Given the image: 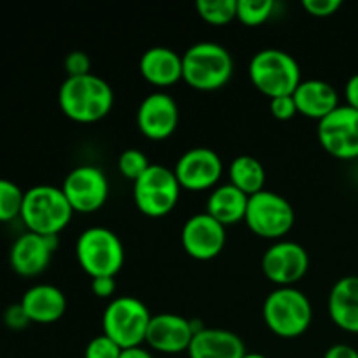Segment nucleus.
Wrapping results in <instances>:
<instances>
[{"instance_id":"nucleus-1","label":"nucleus","mask_w":358,"mask_h":358,"mask_svg":"<svg viewBox=\"0 0 358 358\" xmlns=\"http://www.w3.org/2000/svg\"><path fill=\"white\" fill-rule=\"evenodd\" d=\"M58 103L63 114L76 122L91 124L101 121L114 107L112 86L93 72L79 77H66L58 91Z\"/></svg>"},{"instance_id":"nucleus-2","label":"nucleus","mask_w":358,"mask_h":358,"mask_svg":"<svg viewBox=\"0 0 358 358\" xmlns=\"http://www.w3.org/2000/svg\"><path fill=\"white\" fill-rule=\"evenodd\" d=\"M184 80L189 87L198 91H217L226 86L233 77L234 62L231 52L222 44L201 41L192 44L182 55Z\"/></svg>"},{"instance_id":"nucleus-3","label":"nucleus","mask_w":358,"mask_h":358,"mask_svg":"<svg viewBox=\"0 0 358 358\" xmlns=\"http://www.w3.org/2000/svg\"><path fill=\"white\" fill-rule=\"evenodd\" d=\"M72 217L73 210L62 187L41 184L24 192L20 219L30 233L58 236L69 226Z\"/></svg>"},{"instance_id":"nucleus-4","label":"nucleus","mask_w":358,"mask_h":358,"mask_svg":"<svg viewBox=\"0 0 358 358\" xmlns=\"http://www.w3.org/2000/svg\"><path fill=\"white\" fill-rule=\"evenodd\" d=\"M262 317L273 334L294 339L310 329L313 308L306 294L296 287H276L264 299Z\"/></svg>"},{"instance_id":"nucleus-5","label":"nucleus","mask_w":358,"mask_h":358,"mask_svg":"<svg viewBox=\"0 0 358 358\" xmlns=\"http://www.w3.org/2000/svg\"><path fill=\"white\" fill-rule=\"evenodd\" d=\"M252 84L269 100L294 94L301 84V69L292 55L282 49H262L248 63Z\"/></svg>"},{"instance_id":"nucleus-6","label":"nucleus","mask_w":358,"mask_h":358,"mask_svg":"<svg viewBox=\"0 0 358 358\" xmlns=\"http://www.w3.org/2000/svg\"><path fill=\"white\" fill-rule=\"evenodd\" d=\"M76 257L80 268L91 276H114L124 266V245L107 227H90L77 238Z\"/></svg>"},{"instance_id":"nucleus-7","label":"nucleus","mask_w":358,"mask_h":358,"mask_svg":"<svg viewBox=\"0 0 358 358\" xmlns=\"http://www.w3.org/2000/svg\"><path fill=\"white\" fill-rule=\"evenodd\" d=\"M152 315L140 299L131 296L115 297L105 308L101 327L103 334L117 343L122 350L142 346L145 343Z\"/></svg>"},{"instance_id":"nucleus-8","label":"nucleus","mask_w":358,"mask_h":358,"mask_svg":"<svg viewBox=\"0 0 358 358\" xmlns=\"http://www.w3.org/2000/svg\"><path fill=\"white\" fill-rule=\"evenodd\" d=\"M180 189L173 170L163 164H150L149 170L133 182V199L143 215L159 219L177 206Z\"/></svg>"},{"instance_id":"nucleus-9","label":"nucleus","mask_w":358,"mask_h":358,"mask_svg":"<svg viewBox=\"0 0 358 358\" xmlns=\"http://www.w3.org/2000/svg\"><path fill=\"white\" fill-rule=\"evenodd\" d=\"M245 222L257 236L278 241L294 227L296 212L285 196L264 189L248 198Z\"/></svg>"},{"instance_id":"nucleus-10","label":"nucleus","mask_w":358,"mask_h":358,"mask_svg":"<svg viewBox=\"0 0 358 358\" xmlns=\"http://www.w3.org/2000/svg\"><path fill=\"white\" fill-rule=\"evenodd\" d=\"M73 213H94L107 203L110 185L100 168L80 164L69 171L62 184Z\"/></svg>"},{"instance_id":"nucleus-11","label":"nucleus","mask_w":358,"mask_h":358,"mask_svg":"<svg viewBox=\"0 0 358 358\" xmlns=\"http://www.w3.org/2000/svg\"><path fill=\"white\" fill-rule=\"evenodd\" d=\"M262 273L276 287H294L306 276L310 255L303 245L278 240L262 255Z\"/></svg>"},{"instance_id":"nucleus-12","label":"nucleus","mask_w":358,"mask_h":358,"mask_svg":"<svg viewBox=\"0 0 358 358\" xmlns=\"http://www.w3.org/2000/svg\"><path fill=\"white\" fill-rule=\"evenodd\" d=\"M318 140L331 156L350 161L358 157V110L339 105L318 122Z\"/></svg>"},{"instance_id":"nucleus-13","label":"nucleus","mask_w":358,"mask_h":358,"mask_svg":"<svg viewBox=\"0 0 358 358\" xmlns=\"http://www.w3.org/2000/svg\"><path fill=\"white\" fill-rule=\"evenodd\" d=\"M173 171L182 189L208 191L219 185L224 164L215 150L208 147H194L178 157Z\"/></svg>"},{"instance_id":"nucleus-14","label":"nucleus","mask_w":358,"mask_h":358,"mask_svg":"<svg viewBox=\"0 0 358 358\" xmlns=\"http://www.w3.org/2000/svg\"><path fill=\"white\" fill-rule=\"evenodd\" d=\"M178 121H180V112L177 101L164 91H154L147 94L140 101L136 110V124L140 133L154 142L170 138L177 129Z\"/></svg>"},{"instance_id":"nucleus-15","label":"nucleus","mask_w":358,"mask_h":358,"mask_svg":"<svg viewBox=\"0 0 358 358\" xmlns=\"http://www.w3.org/2000/svg\"><path fill=\"white\" fill-rule=\"evenodd\" d=\"M182 247L196 261H212L226 247V227L208 213H196L185 220L180 233Z\"/></svg>"},{"instance_id":"nucleus-16","label":"nucleus","mask_w":358,"mask_h":358,"mask_svg":"<svg viewBox=\"0 0 358 358\" xmlns=\"http://www.w3.org/2000/svg\"><path fill=\"white\" fill-rule=\"evenodd\" d=\"M58 248V236H42L27 231L16 238L9 252L10 268L16 275L34 278L44 273Z\"/></svg>"},{"instance_id":"nucleus-17","label":"nucleus","mask_w":358,"mask_h":358,"mask_svg":"<svg viewBox=\"0 0 358 358\" xmlns=\"http://www.w3.org/2000/svg\"><path fill=\"white\" fill-rule=\"evenodd\" d=\"M194 332L191 320L175 313L154 315L147 329L145 343L157 353L177 355L187 352Z\"/></svg>"},{"instance_id":"nucleus-18","label":"nucleus","mask_w":358,"mask_h":358,"mask_svg":"<svg viewBox=\"0 0 358 358\" xmlns=\"http://www.w3.org/2000/svg\"><path fill=\"white\" fill-rule=\"evenodd\" d=\"M138 69L143 79L159 90L175 86L184 77L182 55L164 45L147 49L140 56Z\"/></svg>"},{"instance_id":"nucleus-19","label":"nucleus","mask_w":358,"mask_h":358,"mask_svg":"<svg viewBox=\"0 0 358 358\" xmlns=\"http://www.w3.org/2000/svg\"><path fill=\"white\" fill-rule=\"evenodd\" d=\"M292 96L294 101H296L297 114L304 115V117L317 119L318 122L339 107L338 91L327 80H301Z\"/></svg>"},{"instance_id":"nucleus-20","label":"nucleus","mask_w":358,"mask_h":358,"mask_svg":"<svg viewBox=\"0 0 358 358\" xmlns=\"http://www.w3.org/2000/svg\"><path fill=\"white\" fill-rule=\"evenodd\" d=\"M21 306L27 311L31 324L49 325L58 322L66 311V297L58 287L38 283L30 287L21 297Z\"/></svg>"},{"instance_id":"nucleus-21","label":"nucleus","mask_w":358,"mask_h":358,"mask_svg":"<svg viewBox=\"0 0 358 358\" xmlns=\"http://www.w3.org/2000/svg\"><path fill=\"white\" fill-rule=\"evenodd\" d=\"M243 339L226 329H203L192 338L187 350L189 358H243Z\"/></svg>"},{"instance_id":"nucleus-22","label":"nucleus","mask_w":358,"mask_h":358,"mask_svg":"<svg viewBox=\"0 0 358 358\" xmlns=\"http://www.w3.org/2000/svg\"><path fill=\"white\" fill-rule=\"evenodd\" d=\"M329 315L339 329L358 334V276L338 280L329 294Z\"/></svg>"},{"instance_id":"nucleus-23","label":"nucleus","mask_w":358,"mask_h":358,"mask_svg":"<svg viewBox=\"0 0 358 358\" xmlns=\"http://www.w3.org/2000/svg\"><path fill=\"white\" fill-rule=\"evenodd\" d=\"M248 206V196L236 189L234 185L219 184L212 189L206 199V213L222 224L224 227L245 220Z\"/></svg>"},{"instance_id":"nucleus-24","label":"nucleus","mask_w":358,"mask_h":358,"mask_svg":"<svg viewBox=\"0 0 358 358\" xmlns=\"http://www.w3.org/2000/svg\"><path fill=\"white\" fill-rule=\"evenodd\" d=\"M227 175H229V184L245 192L248 198L264 191L266 170L257 157L248 156V154L234 157L231 161Z\"/></svg>"},{"instance_id":"nucleus-25","label":"nucleus","mask_w":358,"mask_h":358,"mask_svg":"<svg viewBox=\"0 0 358 358\" xmlns=\"http://www.w3.org/2000/svg\"><path fill=\"white\" fill-rule=\"evenodd\" d=\"M238 0H198L196 10L199 17L213 27H224L236 20Z\"/></svg>"},{"instance_id":"nucleus-26","label":"nucleus","mask_w":358,"mask_h":358,"mask_svg":"<svg viewBox=\"0 0 358 358\" xmlns=\"http://www.w3.org/2000/svg\"><path fill=\"white\" fill-rule=\"evenodd\" d=\"M24 192L17 184L0 178V222H10L21 215Z\"/></svg>"},{"instance_id":"nucleus-27","label":"nucleus","mask_w":358,"mask_h":358,"mask_svg":"<svg viewBox=\"0 0 358 358\" xmlns=\"http://www.w3.org/2000/svg\"><path fill=\"white\" fill-rule=\"evenodd\" d=\"M275 7L273 0H238L236 20L247 27H259L273 16Z\"/></svg>"},{"instance_id":"nucleus-28","label":"nucleus","mask_w":358,"mask_h":358,"mask_svg":"<svg viewBox=\"0 0 358 358\" xmlns=\"http://www.w3.org/2000/svg\"><path fill=\"white\" fill-rule=\"evenodd\" d=\"M149 166H150L149 159H147V156L140 149L122 150L121 156H119L117 159L119 173L133 182L138 180V178L149 170Z\"/></svg>"},{"instance_id":"nucleus-29","label":"nucleus","mask_w":358,"mask_h":358,"mask_svg":"<svg viewBox=\"0 0 358 358\" xmlns=\"http://www.w3.org/2000/svg\"><path fill=\"white\" fill-rule=\"evenodd\" d=\"M122 353V348L117 343L112 341L105 334L96 336L87 343L84 350V358H119Z\"/></svg>"},{"instance_id":"nucleus-30","label":"nucleus","mask_w":358,"mask_h":358,"mask_svg":"<svg viewBox=\"0 0 358 358\" xmlns=\"http://www.w3.org/2000/svg\"><path fill=\"white\" fill-rule=\"evenodd\" d=\"M66 77H79L91 73V59L84 51H72L65 56Z\"/></svg>"},{"instance_id":"nucleus-31","label":"nucleus","mask_w":358,"mask_h":358,"mask_svg":"<svg viewBox=\"0 0 358 358\" xmlns=\"http://www.w3.org/2000/svg\"><path fill=\"white\" fill-rule=\"evenodd\" d=\"M301 6L315 17H331L341 9V0H303Z\"/></svg>"},{"instance_id":"nucleus-32","label":"nucleus","mask_w":358,"mask_h":358,"mask_svg":"<svg viewBox=\"0 0 358 358\" xmlns=\"http://www.w3.org/2000/svg\"><path fill=\"white\" fill-rule=\"evenodd\" d=\"M269 112H271L273 117L278 119V121H289V119H292L294 115L297 114V107L292 94L269 100Z\"/></svg>"},{"instance_id":"nucleus-33","label":"nucleus","mask_w":358,"mask_h":358,"mask_svg":"<svg viewBox=\"0 0 358 358\" xmlns=\"http://www.w3.org/2000/svg\"><path fill=\"white\" fill-rule=\"evenodd\" d=\"M3 324L6 327H9L10 331H23L28 325L31 324L30 318H28L27 311L21 306V303L10 304L9 308H6L3 311Z\"/></svg>"},{"instance_id":"nucleus-34","label":"nucleus","mask_w":358,"mask_h":358,"mask_svg":"<svg viewBox=\"0 0 358 358\" xmlns=\"http://www.w3.org/2000/svg\"><path fill=\"white\" fill-rule=\"evenodd\" d=\"M91 292L100 299H110L115 292V278L114 276H98L91 278Z\"/></svg>"},{"instance_id":"nucleus-35","label":"nucleus","mask_w":358,"mask_h":358,"mask_svg":"<svg viewBox=\"0 0 358 358\" xmlns=\"http://www.w3.org/2000/svg\"><path fill=\"white\" fill-rule=\"evenodd\" d=\"M345 98H346V105H348V107L358 110V73L350 77L348 83H346Z\"/></svg>"},{"instance_id":"nucleus-36","label":"nucleus","mask_w":358,"mask_h":358,"mask_svg":"<svg viewBox=\"0 0 358 358\" xmlns=\"http://www.w3.org/2000/svg\"><path fill=\"white\" fill-rule=\"evenodd\" d=\"M324 358H358V352L350 345H334L325 352Z\"/></svg>"},{"instance_id":"nucleus-37","label":"nucleus","mask_w":358,"mask_h":358,"mask_svg":"<svg viewBox=\"0 0 358 358\" xmlns=\"http://www.w3.org/2000/svg\"><path fill=\"white\" fill-rule=\"evenodd\" d=\"M119 358H154L152 353L149 350H145L143 346H135V348L122 350L121 357Z\"/></svg>"},{"instance_id":"nucleus-38","label":"nucleus","mask_w":358,"mask_h":358,"mask_svg":"<svg viewBox=\"0 0 358 358\" xmlns=\"http://www.w3.org/2000/svg\"><path fill=\"white\" fill-rule=\"evenodd\" d=\"M243 358H268V357L262 355V353H245Z\"/></svg>"}]
</instances>
